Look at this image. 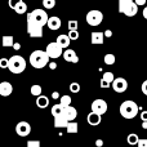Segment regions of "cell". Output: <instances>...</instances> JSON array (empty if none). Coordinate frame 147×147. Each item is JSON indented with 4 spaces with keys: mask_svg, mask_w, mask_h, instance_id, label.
<instances>
[{
    "mask_svg": "<svg viewBox=\"0 0 147 147\" xmlns=\"http://www.w3.org/2000/svg\"><path fill=\"white\" fill-rule=\"evenodd\" d=\"M49 54L47 51H34L30 54V63L35 69H43L47 65H49Z\"/></svg>",
    "mask_w": 147,
    "mask_h": 147,
    "instance_id": "cell-1",
    "label": "cell"
},
{
    "mask_svg": "<svg viewBox=\"0 0 147 147\" xmlns=\"http://www.w3.org/2000/svg\"><path fill=\"white\" fill-rule=\"evenodd\" d=\"M120 115H121L124 119H134L138 115V111H140V107L134 101H124L121 105H120Z\"/></svg>",
    "mask_w": 147,
    "mask_h": 147,
    "instance_id": "cell-2",
    "label": "cell"
},
{
    "mask_svg": "<svg viewBox=\"0 0 147 147\" xmlns=\"http://www.w3.org/2000/svg\"><path fill=\"white\" fill-rule=\"evenodd\" d=\"M138 7L140 5L136 0H119V12L127 17H134L138 12Z\"/></svg>",
    "mask_w": 147,
    "mask_h": 147,
    "instance_id": "cell-3",
    "label": "cell"
},
{
    "mask_svg": "<svg viewBox=\"0 0 147 147\" xmlns=\"http://www.w3.org/2000/svg\"><path fill=\"white\" fill-rule=\"evenodd\" d=\"M26 69V59L23 58L22 56H18V54H14L9 58V66H8V70L13 74H21Z\"/></svg>",
    "mask_w": 147,
    "mask_h": 147,
    "instance_id": "cell-4",
    "label": "cell"
},
{
    "mask_svg": "<svg viewBox=\"0 0 147 147\" xmlns=\"http://www.w3.org/2000/svg\"><path fill=\"white\" fill-rule=\"evenodd\" d=\"M48 20H49L48 14L43 9H34L32 12L27 14V22H34L41 26H45L48 23Z\"/></svg>",
    "mask_w": 147,
    "mask_h": 147,
    "instance_id": "cell-5",
    "label": "cell"
},
{
    "mask_svg": "<svg viewBox=\"0 0 147 147\" xmlns=\"http://www.w3.org/2000/svg\"><path fill=\"white\" fill-rule=\"evenodd\" d=\"M102 21H103V13H102L101 10L93 9V10L86 13V22H88V25L98 26Z\"/></svg>",
    "mask_w": 147,
    "mask_h": 147,
    "instance_id": "cell-6",
    "label": "cell"
},
{
    "mask_svg": "<svg viewBox=\"0 0 147 147\" xmlns=\"http://www.w3.org/2000/svg\"><path fill=\"white\" fill-rule=\"evenodd\" d=\"M62 49H63V47H61L58 43H51V44H48L47 45V53L49 54V57L51 58H53V59H56V58H58V57H61L62 54Z\"/></svg>",
    "mask_w": 147,
    "mask_h": 147,
    "instance_id": "cell-7",
    "label": "cell"
},
{
    "mask_svg": "<svg viewBox=\"0 0 147 147\" xmlns=\"http://www.w3.org/2000/svg\"><path fill=\"white\" fill-rule=\"evenodd\" d=\"M43 27L44 26L38 25L34 22H27V34L31 38H41L43 36Z\"/></svg>",
    "mask_w": 147,
    "mask_h": 147,
    "instance_id": "cell-8",
    "label": "cell"
},
{
    "mask_svg": "<svg viewBox=\"0 0 147 147\" xmlns=\"http://www.w3.org/2000/svg\"><path fill=\"white\" fill-rule=\"evenodd\" d=\"M90 107H92V111L97 112V114H99V115H103L107 112V102L101 98L94 99V101L92 102Z\"/></svg>",
    "mask_w": 147,
    "mask_h": 147,
    "instance_id": "cell-9",
    "label": "cell"
},
{
    "mask_svg": "<svg viewBox=\"0 0 147 147\" xmlns=\"http://www.w3.org/2000/svg\"><path fill=\"white\" fill-rule=\"evenodd\" d=\"M111 86L114 88V90L116 92V93H124L128 89V81L125 80L124 78H115Z\"/></svg>",
    "mask_w": 147,
    "mask_h": 147,
    "instance_id": "cell-10",
    "label": "cell"
},
{
    "mask_svg": "<svg viewBox=\"0 0 147 147\" xmlns=\"http://www.w3.org/2000/svg\"><path fill=\"white\" fill-rule=\"evenodd\" d=\"M16 133L21 137H27L31 133V127L27 121H20L16 125Z\"/></svg>",
    "mask_w": 147,
    "mask_h": 147,
    "instance_id": "cell-11",
    "label": "cell"
},
{
    "mask_svg": "<svg viewBox=\"0 0 147 147\" xmlns=\"http://www.w3.org/2000/svg\"><path fill=\"white\" fill-rule=\"evenodd\" d=\"M13 93V85L9 81H3L0 83V94L3 97H8Z\"/></svg>",
    "mask_w": 147,
    "mask_h": 147,
    "instance_id": "cell-12",
    "label": "cell"
},
{
    "mask_svg": "<svg viewBox=\"0 0 147 147\" xmlns=\"http://www.w3.org/2000/svg\"><path fill=\"white\" fill-rule=\"evenodd\" d=\"M63 58H65V61L71 62V63H78L79 62L78 54H76V52L72 51V49H66V51L63 52Z\"/></svg>",
    "mask_w": 147,
    "mask_h": 147,
    "instance_id": "cell-13",
    "label": "cell"
},
{
    "mask_svg": "<svg viewBox=\"0 0 147 147\" xmlns=\"http://www.w3.org/2000/svg\"><path fill=\"white\" fill-rule=\"evenodd\" d=\"M69 119L65 116L63 114L58 115V116H54V127L56 128H66L69 125Z\"/></svg>",
    "mask_w": 147,
    "mask_h": 147,
    "instance_id": "cell-14",
    "label": "cell"
},
{
    "mask_svg": "<svg viewBox=\"0 0 147 147\" xmlns=\"http://www.w3.org/2000/svg\"><path fill=\"white\" fill-rule=\"evenodd\" d=\"M63 115L69 119V121H72V120L76 119V116H78V111H76L75 107L72 106H66L63 109Z\"/></svg>",
    "mask_w": 147,
    "mask_h": 147,
    "instance_id": "cell-15",
    "label": "cell"
},
{
    "mask_svg": "<svg viewBox=\"0 0 147 147\" xmlns=\"http://www.w3.org/2000/svg\"><path fill=\"white\" fill-rule=\"evenodd\" d=\"M101 116L102 115L97 114V112L92 111L90 114L88 115V117H86V120H88V124L92 125V127H96V125H98L99 123H101Z\"/></svg>",
    "mask_w": 147,
    "mask_h": 147,
    "instance_id": "cell-16",
    "label": "cell"
},
{
    "mask_svg": "<svg viewBox=\"0 0 147 147\" xmlns=\"http://www.w3.org/2000/svg\"><path fill=\"white\" fill-rule=\"evenodd\" d=\"M47 26L49 27V30L56 31V30H58V28L61 27V20H59L58 17H54V16L53 17H49Z\"/></svg>",
    "mask_w": 147,
    "mask_h": 147,
    "instance_id": "cell-17",
    "label": "cell"
},
{
    "mask_svg": "<svg viewBox=\"0 0 147 147\" xmlns=\"http://www.w3.org/2000/svg\"><path fill=\"white\" fill-rule=\"evenodd\" d=\"M36 105H38L39 109H47V107L49 106V98L45 96H38V98H36Z\"/></svg>",
    "mask_w": 147,
    "mask_h": 147,
    "instance_id": "cell-18",
    "label": "cell"
},
{
    "mask_svg": "<svg viewBox=\"0 0 147 147\" xmlns=\"http://www.w3.org/2000/svg\"><path fill=\"white\" fill-rule=\"evenodd\" d=\"M70 40H71V39H70L69 35H63V34H62V35H59L58 38H57L56 41L61 47H63V48H67V47L70 45Z\"/></svg>",
    "mask_w": 147,
    "mask_h": 147,
    "instance_id": "cell-19",
    "label": "cell"
},
{
    "mask_svg": "<svg viewBox=\"0 0 147 147\" xmlns=\"http://www.w3.org/2000/svg\"><path fill=\"white\" fill-rule=\"evenodd\" d=\"M105 32H93L92 34V44H102L103 43Z\"/></svg>",
    "mask_w": 147,
    "mask_h": 147,
    "instance_id": "cell-20",
    "label": "cell"
},
{
    "mask_svg": "<svg viewBox=\"0 0 147 147\" xmlns=\"http://www.w3.org/2000/svg\"><path fill=\"white\" fill-rule=\"evenodd\" d=\"M66 130H67V133H78V130H79V125H78V123L75 121V120H72V121H70L69 123V125L66 127Z\"/></svg>",
    "mask_w": 147,
    "mask_h": 147,
    "instance_id": "cell-21",
    "label": "cell"
},
{
    "mask_svg": "<svg viewBox=\"0 0 147 147\" xmlns=\"http://www.w3.org/2000/svg\"><path fill=\"white\" fill-rule=\"evenodd\" d=\"M13 44H14V39H13L12 35L3 36V47L8 48V47H13Z\"/></svg>",
    "mask_w": 147,
    "mask_h": 147,
    "instance_id": "cell-22",
    "label": "cell"
},
{
    "mask_svg": "<svg viewBox=\"0 0 147 147\" xmlns=\"http://www.w3.org/2000/svg\"><path fill=\"white\" fill-rule=\"evenodd\" d=\"M26 10H27V5H26V3H23V0L18 3V5L14 8V12L17 14H23V13H26Z\"/></svg>",
    "mask_w": 147,
    "mask_h": 147,
    "instance_id": "cell-23",
    "label": "cell"
},
{
    "mask_svg": "<svg viewBox=\"0 0 147 147\" xmlns=\"http://www.w3.org/2000/svg\"><path fill=\"white\" fill-rule=\"evenodd\" d=\"M63 109H65V107L62 106L61 103H59V105H54V106H52V115H53V116L62 115V114H63Z\"/></svg>",
    "mask_w": 147,
    "mask_h": 147,
    "instance_id": "cell-24",
    "label": "cell"
},
{
    "mask_svg": "<svg viewBox=\"0 0 147 147\" xmlns=\"http://www.w3.org/2000/svg\"><path fill=\"white\" fill-rule=\"evenodd\" d=\"M138 141H140V138H138V136L134 134V133L128 136V143H129V145H132V146L138 145Z\"/></svg>",
    "mask_w": 147,
    "mask_h": 147,
    "instance_id": "cell-25",
    "label": "cell"
},
{
    "mask_svg": "<svg viewBox=\"0 0 147 147\" xmlns=\"http://www.w3.org/2000/svg\"><path fill=\"white\" fill-rule=\"evenodd\" d=\"M103 61H105L106 65H110V66H111V65H114L115 62H116V58H115L114 54H106L105 58H103Z\"/></svg>",
    "mask_w": 147,
    "mask_h": 147,
    "instance_id": "cell-26",
    "label": "cell"
},
{
    "mask_svg": "<svg viewBox=\"0 0 147 147\" xmlns=\"http://www.w3.org/2000/svg\"><path fill=\"white\" fill-rule=\"evenodd\" d=\"M59 101H61V105L63 107L70 106V105H71V97L70 96H62L61 98H59Z\"/></svg>",
    "mask_w": 147,
    "mask_h": 147,
    "instance_id": "cell-27",
    "label": "cell"
},
{
    "mask_svg": "<svg viewBox=\"0 0 147 147\" xmlns=\"http://www.w3.org/2000/svg\"><path fill=\"white\" fill-rule=\"evenodd\" d=\"M43 5L45 9H52V8L56 7V0H44Z\"/></svg>",
    "mask_w": 147,
    "mask_h": 147,
    "instance_id": "cell-28",
    "label": "cell"
},
{
    "mask_svg": "<svg viewBox=\"0 0 147 147\" xmlns=\"http://www.w3.org/2000/svg\"><path fill=\"white\" fill-rule=\"evenodd\" d=\"M102 79H105V80H106V81H109V83H111V84H112V81L115 80V78H114V74H112V72H110V71L105 72V74H103V76H102Z\"/></svg>",
    "mask_w": 147,
    "mask_h": 147,
    "instance_id": "cell-29",
    "label": "cell"
},
{
    "mask_svg": "<svg viewBox=\"0 0 147 147\" xmlns=\"http://www.w3.org/2000/svg\"><path fill=\"white\" fill-rule=\"evenodd\" d=\"M31 94H32V96H40L41 94V86L40 85H32L31 86Z\"/></svg>",
    "mask_w": 147,
    "mask_h": 147,
    "instance_id": "cell-30",
    "label": "cell"
},
{
    "mask_svg": "<svg viewBox=\"0 0 147 147\" xmlns=\"http://www.w3.org/2000/svg\"><path fill=\"white\" fill-rule=\"evenodd\" d=\"M70 90H71L72 93H78V92H80V84L76 83V81L71 83L70 84Z\"/></svg>",
    "mask_w": 147,
    "mask_h": 147,
    "instance_id": "cell-31",
    "label": "cell"
},
{
    "mask_svg": "<svg viewBox=\"0 0 147 147\" xmlns=\"http://www.w3.org/2000/svg\"><path fill=\"white\" fill-rule=\"evenodd\" d=\"M67 26H69V30H78L79 23H78V21H75V20H70Z\"/></svg>",
    "mask_w": 147,
    "mask_h": 147,
    "instance_id": "cell-32",
    "label": "cell"
},
{
    "mask_svg": "<svg viewBox=\"0 0 147 147\" xmlns=\"http://www.w3.org/2000/svg\"><path fill=\"white\" fill-rule=\"evenodd\" d=\"M69 36H70V39H71V40H78V39H79L78 30H70L69 31Z\"/></svg>",
    "mask_w": 147,
    "mask_h": 147,
    "instance_id": "cell-33",
    "label": "cell"
},
{
    "mask_svg": "<svg viewBox=\"0 0 147 147\" xmlns=\"http://www.w3.org/2000/svg\"><path fill=\"white\" fill-rule=\"evenodd\" d=\"M8 66H9V59L7 58L0 59V69H8Z\"/></svg>",
    "mask_w": 147,
    "mask_h": 147,
    "instance_id": "cell-34",
    "label": "cell"
},
{
    "mask_svg": "<svg viewBox=\"0 0 147 147\" xmlns=\"http://www.w3.org/2000/svg\"><path fill=\"white\" fill-rule=\"evenodd\" d=\"M20 1H22V0H9V1H8V4H9V8H12V9L14 10V8L17 7Z\"/></svg>",
    "mask_w": 147,
    "mask_h": 147,
    "instance_id": "cell-35",
    "label": "cell"
},
{
    "mask_svg": "<svg viewBox=\"0 0 147 147\" xmlns=\"http://www.w3.org/2000/svg\"><path fill=\"white\" fill-rule=\"evenodd\" d=\"M27 146L28 147H40V141H28Z\"/></svg>",
    "mask_w": 147,
    "mask_h": 147,
    "instance_id": "cell-36",
    "label": "cell"
},
{
    "mask_svg": "<svg viewBox=\"0 0 147 147\" xmlns=\"http://www.w3.org/2000/svg\"><path fill=\"white\" fill-rule=\"evenodd\" d=\"M111 86V83H109V81H106L105 79H101V88H110Z\"/></svg>",
    "mask_w": 147,
    "mask_h": 147,
    "instance_id": "cell-37",
    "label": "cell"
},
{
    "mask_svg": "<svg viewBox=\"0 0 147 147\" xmlns=\"http://www.w3.org/2000/svg\"><path fill=\"white\" fill-rule=\"evenodd\" d=\"M138 147H147V138L145 140V138H143V140H140L138 141V145H137Z\"/></svg>",
    "mask_w": 147,
    "mask_h": 147,
    "instance_id": "cell-38",
    "label": "cell"
},
{
    "mask_svg": "<svg viewBox=\"0 0 147 147\" xmlns=\"http://www.w3.org/2000/svg\"><path fill=\"white\" fill-rule=\"evenodd\" d=\"M141 89H142V93L145 94V96H147V80H145L142 83V86H141Z\"/></svg>",
    "mask_w": 147,
    "mask_h": 147,
    "instance_id": "cell-39",
    "label": "cell"
},
{
    "mask_svg": "<svg viewBox=\"0 0 147 147\" xmlns=\"http://www.w3.org/2000/svg\"><path fill=\"white\" fill-rule=\"evenodd\" d=\"M141 119H142V121H147V111L141 112Z\"/></svg>",
    "mask_w": 147,
    "mask_h": 147,
    "instance_id": "cell-40",
    "label": "cell"
},
{
    "mask_svg": "<svg viewBox=\"0 0 147 147\" xmlns=\"http://www.w3.org/2000/svg\"><path fill=\"white\" fill-rule=\"evenodd\" d=\"M49 69H51V70H56L57 69V63H56V62H49Z\"/></svg>",
    "mask_w": 147,
    "mask_h": 147,
    "instance_id": "cell-41",
    "label": "cell"
},
{
    "mask_svg": "<svg viewBox=\"0 0 147 147\" xmlns=\"http://www.w3.org/2000/svg\"><path fill=\"white\" fill-rule=\"evenodd\" d=\"M52 98H53V99L61 98V97H59V93H58V92H53V94H52Z\"/></svg>",
    "mask_w": 147,
    "mask_h": 147,
    "instance_id": "cell-42",
    "label": "cell"
},
{
    "mask_svg": "<svg viewBox=\"0 0 147 147\" xmlns=\"http://www.w3.org/2000/svg\"><path fill=\"white\" fill-rule=\"evenodd\" d=\"M105 36H106V38H111V36H112V31L111 30H106V31H105Z\"/></svg>",
    "mask_w": 147,
    "mask_h": 147,
    "instance_id": "cell-43",
    "label": "cell"
},
{
    "mask_svg": "<svg viewBox=\"0 0 147 147\" xmlns=\"http://www.w3.org/2000/svg\"><path fill=\"white\" fill-rule=\"evenodd\" d=\"M13 48H14L16 51H20V48H21L20 43H14V44H13Z\"/></svg>",
    "mask_w": 147,
    "mask_h": 147,
    "instance_id": "cell-44",
    "label": "cell"
},
{
    "mask_svg": "<svg viewBox=\"0 0 147 147\" xmlns=\"http://www.w3.org/2000/svg\"><path fill=\"white\" fill-rule=\"evenodd\" d=\"M136 3H137L138 5H145L146 4V0H136Z\"/></svg>",
    "mask_w": 147,
    "mask_h": 147,
    "instance_id": "cell-45",
    "label": "cell"
},
{
    "mask_svg": "<svg viewBox=\"0 0 147 147\" xmlns=\"http://www.w3.org/2000/svg\"><path fill=\"white\" fill-rule=\"evenodd\" d=\"M96 143H97V146H102V145H103V141H102V140H98Z\"/></svg>",
    "mask_w": 147,
    "mask_h": 147,
    "instance_id": "cell-46",
    "label": "cell"
},
{
    "mask_svg": "<svg viewBox=\"0 0 147 147\" xmlns=\"http://www.w3.org/2000/svg\"><path fill=\"white\" fill-rule=\"evenodd\" d=\"M143 17H145L146 20H147V7L145 8V9H143Z\"/></svg>",
    "mask_w": 147,
    "mask_h": 147,
    "instance_id": "cell-47",
    "label": "cell"
},
{
    "mask_svg": "<svg viewBox=\"0 0 147 147\" xmlns=\"http://www.w3.org/2000/svg\"><path fill=\"white\" fill-rule=\"evenodd\" d=\"M142 128H143V129H147V121H143L142 123Z\"/></svg>",
    "mask_w": 147,
    "mask_h": 147,
    "instance_id": "cell-48",
    "label": "cell"
},
{
    "mask_svg": "<svg viewBox=\"0 0 147 147\" xmlns=\"http://www.w3.org/2000/svg\"><path fill=\"white\" fill-rule=\"evenodd\" d=\"M40 1H44V0H40Z\"/></svg>",
    "mask_w": 147,
    "mask_h": 147,
    "instance_id": "cell-49",
    "label": "cell"
}]
</instances>
